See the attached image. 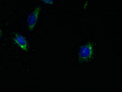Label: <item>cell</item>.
Returning a JSON list of instances; mask_svg holds the SVG:
<instances>
[{"label":"cell","instance_id":"obj_4","mask_svg":"<svg viewBox=\"0 0 122 92\" xmlns=\"http://www.w3.org/2000/svg\"><path fill=\"white\" fill-rule=\"evenodd\" d=\"M44 3L49 5H53V0H41Z\"/></svg>","mask_w":122,"mask_h":92},{"label":"cell","instance_id":"obj_1","mask_svg":"<svg viewBox=\"0 0 122 92\" xmlns=\"http://www.w3.org/2000/svg\"><path fill=\"white\" fill-rule=\"evenodd\" d=\"M94 55V44L88 42L80 48L78 53L79 60L81 61H89Z\"/></svg>","mask_w":122,"mask_h":92},{"label":"cell","instance_id":"obj_3","mask_svg":"<svg viewBox=\"0 0 122 92\" xmlns=\"http://www.w3.org/2000/svg\"><path fill=\"white\" fill-rule=\"evenodd\" d=\"M13 41L18 47L24 51L28 50V44L26 39L20 33H15L13 36Z\"/></svg>","mask_w":122,"mask_h":92},{"label":"cell","instance_id":"obj_5","mask_svg":"<svg viewBox=\"0 0 122 92\" xmlns=\"http://www.w3.org/2000/svg\"><path fill=\"white\" fill-rule=\"evenodd\" d=\"M1 37V31L0 30V38Z\"/></svg>","mask_w":122,"mask_h":92},{"label":"cell","instance_id":"obj_2","mask_svg":"<svg viewBox=\"0 0 122 92\" xmlns=\"http://www.w3.org/2000/svg\"><path fill=\"white\" fill-rule=\"evenodd\" d=\"M41 10V7L38 6V7H36L35 10H33L30 14V15L28 16L27 19V26L29 30L33 31L35 30V26L38 21Z\"/></svg>","mask_w":122,"mask_h":92}]
</instances>
